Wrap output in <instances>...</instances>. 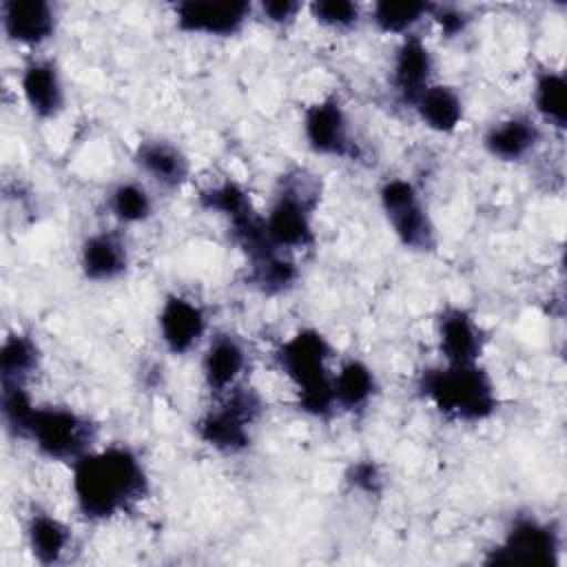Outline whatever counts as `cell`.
<instances>
[{
	"instance_id": "1",
	"label": "cell",
	"mask_w": 567,
	"mask_h": 567,
	"mask_svg": "<svg viewBox=\"0 0 567 567\" xmlns=\"http://www.w3.org/2000/svg\"><path fill=\"white\" fill-rule=\"evenodd\" d=\"M71 467V496L80 518L111 523L133 514L151 496V474L128 443L97 445Z\"/></svg>"
},
{
	"instance_id": "2",
	"label": "cell",
	"mask_w": 567,
	"mask_h": 567,
	"mask_svg": "<svg viewBox=\"0 0 567 567\" xmlns=\"http://www.w3.org/2000/svg\"><path fill=\"white\" fill-rule=\"evenodd\" d=\"M275 368L295 390V408L312 421H330L337 414L332 370L337 350L330 337L315 328L301 326L272 350Z\"/></svg>"
},
{
	"instance_id": "3",
	"label": "cell",
	"mask_w": 567,
	"mask_h": 567,
	"mask_svg": "<svg viewBox=\"0 0 567 567\" xmlns=\"http://www.w3.org/2000/svg\"><path fill=\"white\" fill-rule=\"evenodd\" d=\"M416 392L439 416L463 425L489 421L501 405L496 381L483 361L427 365L416 377Z\"/></svg>"
},
{
	"instance_id": "4",
	"label": "cell",
	"mask_w": 567,
	"mask_h": 567,
	"mask_svg": "<svg viewBox=\"0 0 567 567\" xmlns=\"http://www.w3.org/2000/svg\"><path fill=\"white\" fill-rule=\"evenodd\" d=\"M319 182L306 168H288L279 175L264 215L268 241L284 252L297 255L317 244Z\"/></svg>"
},
{
	"instance_id": "5",
	"label": "cell",
	"mask_w": 567,
	"mask_h": 567,
	"mask_svg": "<svg viewBox=\"0 0 567 567\" xmlns=\"http://www.w3.org/2000/svg\"><path fill=\"white\" fill-rule=\"evenodd\" d=\"M264 414L266 401L259 390L241 383L235 390L215 396L213 403L195 419L193 430L202 445L217 454L235 456L252 445Z\"/></svg>"
},
{
	"instance_id": "6",
	"label": "cell",
	"mask_w": 567,
	"mask_h": 567,
	"mask_svg": "<svg viewBox=\"0 0 567 567\" xmlns=\"http://www.w3.org/2000/svg\"><path fill=\"white\" fill-rule=\"evenodd\" d=\"M100 425L82 410L64 403H38L24 441L51 463L73 465L97 447Z\"/></svg>"
},
{
	"instance_id": "7",
	"label": "cell",
	"mask_w": 567,
	"mask_h": 567,
	"mask_svg": "<svg viewBox=\"0 0 567 567\" xmlns=\"http://www.w3.org/2000/svg\"><path fill=\"white\" fill-rule=\"evenodd\" d=\"M377 199L392 237L410 252L427 255L439 248V230L421 188L403 175H388Z\"/></svg>"
},
{
	"instance_id": "8",
	"label": "cell",
	"mask_w": 567,
	"mask_h": 567,
	"mask_svg": "<svg viewBox=\"0 0 567 567\" xmlns=\"http://www.w3.org/2000/svg\"><path fill=\"white\" fill-rule=\"evenodd\" d=\"M563 538L556 523L538 514H514L503 536L487 549V565H540L554 567L560 560Z\"/></svg>"
},
{
	"instance_id": "9",
	"label": "cell",
	"mask_w": 567,
	"mask_h": 567,
	"mask_svg": "<svg viewBox=\"0 0 567 567\" xmlns=\"http://www.w3.org/2000/svg\"><path fill=\"white\" fill-rule=\"evenodd\" d=\"M301 137L306 148L317 157L354 162L359 157V142L352 117L339 93H326L312 100L301 113Z\"/></svg>"
},
{
	"instance_id": "10",
	"label": "cell",
	"mask_w": 567,
	"mask_h": 567,
	"mask_svg": "<svg viewBox=\"0 0 567 567\" xmlns=\"http://www.w3.org/2000/svg\"><path fill=\"white\" fill-rule=\"evenodd\" d=\"M197 206L228 226L239 250H250L264 241V215L255 208L250 190L235 177H219L197 190Z\"/></svg>"
},
{
	"instance_id": "11",
	"label": "cell",
	"mask_w": 567,
	"mask_h": 567,
	"mask_svg": "<svg viewBox=\"0 0 567 567\" xmlns=\"http://www.w3.org/2000/svg\"><path fill=\"white\" fill-rule=\"evenodd\" d=\"M208 310L186 292H166L157 306L155 332L171 357H186L208 339Z\"/></svg>"
},
{
	"instance_id": "12",
	"label": "cell",
	"mask_w": 567,
	"mask_h": 567,
	"mask_svg": "<svg viewBox=\"0 0 567 567\" xmlns=\"http://www.w3.org/2000/svg\"><path fill=\"white\" fill-rule=\"evenodd\" d=\"M175 29L193 38L228 40L255 20V4L246 0H182L171 7Z\"/></svg>"
},
{
	"instance_id": "13",
	"label": "cell",
	"mask_w": 567,
	"mask_h": 567,
	"mask_svg": "<svg viewBox=\"0 0 567 567\" xmlns=\"http://www.w3.org/2000/svg\"><path fill=\"white\" fill-rule=\"evenodd\" d=\"M131 164L151 188L164 193L182 190L193 177V159L182 144L164 135H148L135 142Z\"/></svg>"
},
{
	"instance_id": "14",
	"label": "cell",
	"mask_w": 567,
	"mask_h": 567,
	"mask_svg": "<svg viewBox=\"0 0 567 567\" xmlns=\"http://www.w3.org/2000/svg\"><path fill=\"white\" fill-rule=\"evenodd\" d=\"M22 104L38 122H53L66 111L69 93L64 73L55 58L31 53L18 71Z\"/></svg>"
},
{
	"instance_id": "15",
	"label": "cell",
	"mask_w": 567,
	"mask_h": 567,
	"mask_svg": "<svg viewBox=\"0 0 567 567\" xmlns=\"http://www.w3.org/2000/svg\"><path fill=\"white\" fill-rule=\"evenodd\" d=\"M248 368L250 348L241 334L233 330H217L208 334L199 354V374L210 399L246 383Z\"/></svg>"
},
{
	"instance_id": "16",
	"label": "cell",
	"mask_w": 567,
	"mask_h": 567,
	"mask_svg": "<svg viewBox=\"0 0 567 567\" xmlns=\"http://www.w3.org/2000/svg\"><path fill=\"white\" fill-rule=\"evenodd\" d=\"M436 82V58L432 47L419 33H410L399 38L390 58L388 84L392 95L403 104L412 106V102Z\"/></svg>"
},
{
	"instance_id": "17",
	"label": "cell",
	"mask_w": 567,
	"mask_h": 567,
	"mask_svg": "<svg viewBox=\"0 0 567 567\" xmlns=\"http://www.w3.org/2000/svg\"><path fill=\"white\" fill-rule=\"evenodd\" d=\"M434 341L441 361L476 363L483 361L487 348V332L470 308L447 303L436 312Z\"/></svg>"
},
{
	"instance_id": "18",
	"label": "cell",
	"mask_w": 567,
	"mask_h": 567,
	"mask_svg": "<svg viewBox=\"0 0 567 567\" xmlns=\"http://www.w3.org/2000/svg\"><path fill=\"white\" fill-rule=\"evenodd\" d=\"M78 270L91 284H113L131 270V246L124 228H95L78 244Z\"/></svg>"
},
{
	"instance_id": "19",
	"label": "cell",
	"mask_w": 567,
	"mask_h": 567,
	"mask_svg": "<svg viewBox=\"0 0 567 567\" xmlns=\"http://www.w3.org/2000/svg\"><path fill=\"white\" fill-rule=\"evenodd\" d=\"M0 27L7 42L35 53L55 38L60 13L49 0H4Z\"/></svg>"
},
{
	"instance_id": "20",
	"label": "cell",
	"mask_w": 567,
	"mask_h": 567,
	"mask_svg": "<svg viewBox=\"0 0 567 567\" xmlns=\"http://www.w3.org/2000/svg\"><path fill=\"white\" fill-rule=\"evenodd\" d=\"M545 131L532 113H509L489 122L481 135L483 151L501 164H520L543 144Z\"/></svg>"
},
{
	"instance_id": "21",
	"label": "cell",
	"mask_w": 567,
	"mask_h": 567,
	"mask_svg": "<svg viewBox=\"0 0 567 567\" xmlns=\"http://www.w3.org/2000/svg\"><path fill=\"white\" fill-rule=\"evenodd\" d=\"M22 534L31 558L44 567L64 563L73 547L71 525L42 505H31L27 509Z\"/></svg>"
},
{
	"instance_id": "22",
	"label": "cell",
	"mask_w": 567,
	"mask_h": 567,
	"mask_svg": "<svg viewBox=\"0 0 567 567\" xmlns=\"http://www.w3.org/2000/svg\"><path fill=\"white\" fill-rule=\"evenodd\" d=\"M332 390L337 412L359 416L370 410V405L379 396L381 383L377 370L365 359L352 354L334 363Z\"/></svg>"
},
{
	"instance_id": "23",
	"label": "cell",
	"mask_w": 567,
	"mask_h": 567,
	"mask_svg": "<svg viewBox=\"0 0 567 567\" xmlns=\"http://www.w3.org/2000/svg\"><path fill=\"white\" fill-rule=\"evenodd\" d=\"M104 210L117 228L144 226L155 217L153 188L142 177H120L104 190Z\"/></svg>"
},
{
	"instance_id": "24",
	"label": "cell",
	"mask_w": 567,
	"mask_h": 567,
	"mask_svg": "<svg viewBox=\"0 0 567 567\" xmlns=\"http://www.w3.org/2000/svg\"><path fill=\"white\" fill-rule=\"evenodd\" d=\"M416 120L436 135H452L465 122L463 93L447 82L430 84L410 106Z\"/></svg>"
},
{
	"instance_id": "25",
	"label": "cell",
	"mask_w": 567,
	"mask_h": 567,
	"mask_svg": "<svg viewBox=\"0 0 567 567\" xmlns=\"http://www.w3.org/2000/svg\"><path fill=\"white\" fill-rule=\"evenodd\" d=\"M301 277L295 255L284 250H266L246 259V286L264 297H281L297 288Z\"/></svg>"
},
{
	"instance_id": "26",
	"label": "cell",
	"mask_w": 567,
	"mask_h": 567,
	"mask_svg": "<svg viewBox=\"0 0 567 567\" xmlns=\"http://www.w3.org/2000/svg\"><path fill=\"white\" fill-rule=\"evenodd\" d=\"M532 115L540 126L563 133L567 128V80L556 66L543 64L532 78Z\"/></svg>"
},
{
	"instance_id": "27",
	"label": "cell",
	"mask_w": 567,
	"mask_h": 567,
	"mask_svg": "<svg viewBox=\"0 0 567 567\" xmlns=\"http://www.w3.org/2000/svg\"><path fill=\"white\" fill-rule=\"evenodd\" d=\"M432 2H412V0H379L365 9V20L374 31L392 38H405L416 33V29L430 20Z\"/></svg>"
},
{
	"instance_id": "28",
	"label": "cell",
	"mask_w": 567,
	"mask_h": 567,
	"mask_svg": "<svg viewBox=\"0 0 567 567\" xmlns=\"http://www.w3.org/2000/svg\"><path fill=\"white\" fill-rule=\"evenodd\" d=\"M42 365V348L27 330H13L0 346V383H31Z\"/></svg>"
},
{
	"instance_id": "29",
	"label": "cell",
	"mask_w": 567,
	"mask_h": 567,
	"mask_svg": "<svg viewBox=\"0 0 567 567\" xmlns=\"http://www.w3.org/2000/svg\"><path fill=\"white\" fill-rule=\"evenodd\" d=\"M35 408L38 401L33 399L29 383H0V414L9 436L24 441Z\"/></svg>"
},
{
	"instance_id": "30",
	"label": "cell",
	"mask_w": 567,
	"mask_h": 567,
	"mask_svg": "<svg viewBox=\"0 0 567 567\" xmlns=\"http://www.w3.org/2000/svg\"><path fill=\"white\" fill-rule=\"evenodd\" d=\"M308 18L332 33H350L365 20V9L352 0H312L306 4Z\"/></svg>"
},
{
	"instance_id": "31",
	"label": "cell",
	"mask_w": 567,
	"mask_h": 567,
	"mask_svg": "<svg viewBox=\"0 0 567 567\" xmlns=\"http://www.w3.org/2000/svg\"><path fill=\"white\" fill-rule=\"evenodd\" d=\"M346 485L363 496H379L385 487V474L374 458H357L343 474Z\"/></svg>"
},
{
	"instance_id": "32",
	"label": "cell",
	"mask_w": 567,
	"mask_h": 567,
	"mask_svg": "<svg viewBox=\"0 0 567 567\" xmlns=\"http://www.w3.org/2000/svg\"><path fill=\"white\" fill-rule=\"evenodd\" d=\"M303 11L306 4L299 0H261L255 4V18L279 31L290 29Z\"/></svg>"
},
{
	"instance_id": "33",
	"label": "cell",
	"mask_w": 567,
	"mask_h": 567,
	"mask_svg": "<svg viewBox=\"0 0 567 567\" xmlns=\"http://www.w3.org/2000/svg\"><path fill=\"white\" fill-rule=\"evenodd\" d=\"M430 22L439 29V33L445 40H454V38H461L470 29L472 13L465 7H458V4L432 2Z\"/></svg>"
}]
</instances>
